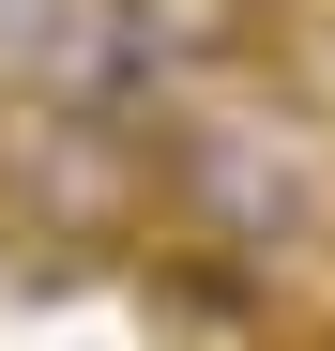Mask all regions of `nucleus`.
Here are the masks:
<instances>
[{
	"mask_svg": "<svg viewBox=\"0 0 335 351\" xmlns=\"http://www.w3.org/2000/svg\"><path fill=\"white\" fill-rule=\"evenodd\" d=\"M107 16H122L152 62H259L290 0H107Z\"/></svg>",
	"mask_w": 335,
	"mask_h": 351,
	"instance_id": "nucleus-1",
	"label": "nucleus"
}]
</instances>
